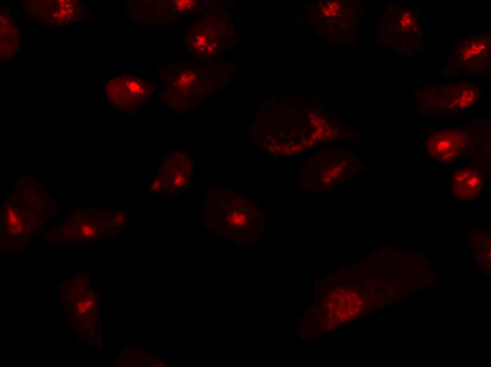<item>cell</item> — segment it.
Masks as SVG:
<instances>
[{"mask_svg":"<svg viewBox=\"0 0 491 367\" xmlns=\"http://www.w3.org/2000/svg\"><path fill=\"white\" fill-rule=\"evenodd\" d=\"M207 70L197 64H169L162 100L176 110L191 109L211 94L212 83Z\"/></svg>","mask_w":491,"mask_h":367,"instance_id":"obj_1","label":"cell"},{"mask_svg":"<svg viewBox=\"0 0 491 367\" xmlns=\"http://www.w3.org/2000/svg\"><path fill=\"white\" fill-rule=\"evenodd\" d=\"M490 33L461 37L455 42L442 69L444 78L480 75L490 68Z\"/></svg>","mask_w":491,"mask_h":367,"instance_id":"obj_2","label":"cell"},{"mask_svg":"<svg viewBox=\"0 0 491 367\" xmlns=\"http://www.w3.org/2000/svg\"><path fill=\"white\" fill-rule=\"evenodd\" d=\"M418 105L432 112H454L467 108L481 97L476 84L454 81L420 88L416 92Z\"/></svg>","mask_w":491,"mask_h":367,"instance_id":"obj_3","label":"cell"},{"mask_svg":"<svg viewBox=\"0 0 491 367\" xmlns=\"http://www.w3.org/2000/svg\"><path fill=\"white\" fill-rule=\"evenodd\" d=\"M365 306L364 298L356 289L339 287L323 301L322 325L326 330L335 328L358 318Z\"/></svg>","mask_w":491,"mask_h":367,"instance_id":"obj_4","label":"cell"},{"mask_svg":"<svg viewBox=\"0 0 491 367\" xmlns=\"http://www.w3.org/2000/svg\"><path fill=\"white\" fill-rule=\"evenodd\" d=\"M154 91L145 80L129 75L111 78L105 85V93L110 102L122 109H131L143 104Z\"/></svg>","mask_w":491,"mask_h":367,"instance_id":"obj_5","label":"cell"},{"mask_svg":"<svg viewBox=\"0 0 491 367\" xmlns=\"http://www.w3.org/2000/svg\"><path fill=\"white\" fill-rule=\"evenodd\" d=\"M472 138L460 128L442 129L430 134L425 149L428 155L440 162H451L459 159L471 148Z\"/></svg>","mask_w":491,"mask_h":367,"instance_id":"obj_6","label":"cell"},{"mask_svg":"<svg viewBox=\"0 0 491 367\" xmlns=\"http://www.w3.org/2000/svg\"><path fill=\"white\" fill-rule=\"evenodd\" d=\"M218 27L217 19L210 15L192 23L184 36V47L196 57L210 58L217 54L220 46Z\"/></svg>","mask_w":491,"mask_h":367,"instance_id":"obj_7","label":"cell"},{"mask_svg":"<svg viewBox=\"0 0 491 367\" xmlns=\"http://www.w3.org/2000/svg\"><path fill=\"white\" fill-rule=\"evenodd\" d=\"M390 12V35L392 34L393 44L396 47L408 50V53L420 44L421 35L415 15L408 8H394Z\"/></svg>","mask_w":491,"mask_h":367,"instance_id":"obj_8","label":"cell"},{"mask_svg":"<svg viewBox=\"0 0 491 367\" xmlns=\"http://www.w3.org/2000/svg\"><path fill=\"white\" fill-rule=\"evenodd\" d=\"M483 173L476 168H463L456 172L451 179V189L462 200L475 198L482 191Z\"/></svg>","mask_w":491,"mask_h":367,"instance_id":"obj_9","label":"cell"},{"mask_svg":"<svg viewBox=\"0 0 491 367\" xmlns=\"http://www.w3.org/2000/svg\"><path fill=\"white\" fill-rule=\"evenodd\" d=\"M1 59L7 60L13 57L20 47V32L8 10L3 9L0 15Z\"/></svg>","mask_w":491,"mask_h":367,"instance_id":"obj_10","label":"cell"},{"mask_svg":"<svg viewBox=\"0 0 491 367\" xmlns=\"http://www.w3.org/2000/svg\"><path fill=\"white\" fill-rule=\"evenodd\" d=\"M228 219L234 225L243 226L246 224L248 217L246 213L236 210L228 216Z\"/></svg>","mask_w":491,"mask_h":367,"instance_id":"obj_11","label":"cell"},{"mask_svg":"<svg viewBox=\"0 0 491 367\" xmlns=\"http://www.w3.org/2000/svg\"><path fill=\"white\" fill-rule=\"evenodd\" d=\"M197 4L195 1L190 0H178L173 3L176 9L179 11H189Z\"/></svg>","mask_w":491,"mask_h":367,"instance_id":"obj_12","label":"cell"},{"mask_svg":"<svg viewBox=\"0 0 491 367\" xmlns=\"http://www.w3.org/2000/svg\"><path fill=\"white\" fill-rule=\"evenodd\" d=\"M8 225L11 227L16 228L17 227H19L20 224V222L16 215V212L10 209L8 211Z\"/></svg>","mask_w":491,"mask_h":367,"instance_id":"obj_13","label":"cell"},{"mask_svg":"<svg viewBox=\"0 0 491 367\" xmlns=\"http://www.w3.org/2000/svg\"><path fill=\"white\" fill-rule=\"evenodd\" d=\"M81 231L87 236H91L95 234V228L88 225H83L82 227Z\"/></svg>","mask_w":491,"mask_h":367,"instance_id":"obj_14","label":"cell"}]
</instances>
